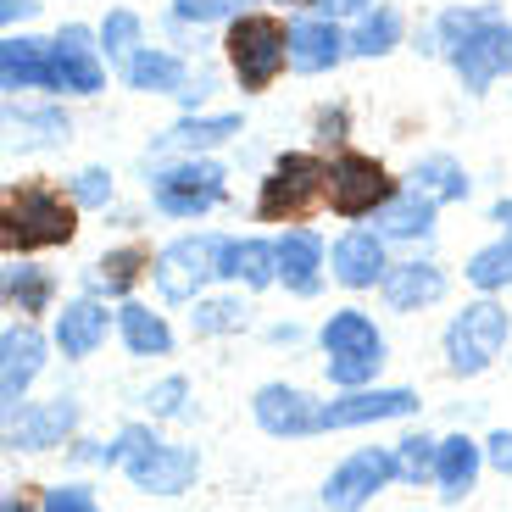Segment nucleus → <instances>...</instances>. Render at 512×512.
I'll list each match as a JSON object with an SVG mask.
<instances>
[{
	"instance_id": "obj_18",
	"label": "nucleus",
	"mask_w": 512,
	"mask_h": 512,
	"mask_svg": "<svg viewBox=\"0 0 512 512\" xmlns=\"http://www.w3.org/2000/svg\"><path fill=\"white\" fill-rule=\"evenodd\" d=\"M384 245L373 229H351L334 240V279L351 284V290H368V284H384Z\"/></svg>"
},
{
	"instance_id": "obj_42",
	"label": "nucleus",
	"mask_w": 512,
	"mask_h": 512,
	"mask_svg": "<svg viewBox=\"0 0 512 512\" xmlns=\"http://www.w3.org/2000/svg\"><path fill=\"white\" fill-rule=\"evenodd\" d=\"M34 6H39V0H6V6H0V17H6V23H17V17H34Z\"/></svg>"
},
{
	"instance_id": "obj_15",
	"label": "nucleus",
	"mask_w": 512,
	"mask_h": 512,
	"mask_svg": "<svg viewBox=\"0 0 512 512\" xmlns=\"http://www.w3.org/2000/svg\"><path fill=\"white\" fill-rule=\"evenodd\" d=\"M73 429H78L73 401H39V407L34 401H17L12 407V446H23V451H51Z\"/></svg>"
},
{
	"instance_id": "obj_41",
	"label": "nucleus",
	"mask_w": 512,
	"mask_h": 512,
	"mask_svg": "<svg viewBox=\"0 0 512 512\" xmlns=\"http://www.w3.org/2000/svg\"><path fill=\"white\" fill-rule=\"evenodd\" d=\"M485 446H490V462H496L501 474H512V429H496Z\"/></svg>"
},
{
	"instance_id": "obj_8",
	"label": "nucleus",
	"mask_w": 512,
	"mask_h": 512,
	"mask_svg": "<svg viewBox=\"0 0 512 512\" xmlns=\"http://www.w3.org/2000/svg\"><path fill=\"white\" fill-rule=\"evenodd\" d=\"M507 312L496 307V301H474V307H462L457 318H451L446 329V357H451V373H462V379H474V373H485L490 362L501 357V346H507Z\"/></svg>"
},
{
	"instance_id": "obj_37",
	"label": "nucleus",
	"mask_w": 512,
	"mask_h": 512,
	"mask_svg": "<svg viewBox=\"0 0 512 512\" xmlns=\"http://www.w3.org/2000/svg\"><path fill=\"white\" fill-rule=\"evenodd\" d=\"M245 323V307L240 301H206L195 312V334H223V329H240Z\"/></svg>"
},
{
	"instance_id": "obj_44",
	"label": "nucleus",
	"mask_w": 512,
	"mask_h": 512,
	"mask_svg": "<svg viewBox=\"0 0 512 512\" xmlns=\"http://www.w3.org/2000/svg\"><path fill=\"white\" fill-rule=\"evenodd\" d=\"M6 512H34V507H28V496H6Z\"/></svg>"
},
{
	"instance_id": "obj_4",
	"label": "nucleus",
	"mask_w": 512,
	"mask_h": 512,
	"mask_svg": "<svg viewBox=\"0 0 512 512\" xmlns=\"http://www.w3.org/2000/svg\"><path fill=\"white\" fill-rule=\"evenodd\" d=\"M318 206H329V162L312 151H284L273 173L256 190V218L262 223H307Z\"/></svg>"
},
{
	"instance_id": "obj_3",
	"label": "nucleus",
	"mask_w": 512,
	"mask_h": 512,
	"mask_svg": "<svg viewBox=\"0 0 512 512\" xmlns=\"http://www.w3.org/2000/svg\"><path fill=\"white\" fill-rule=\"evenodd\" d=\"M101 462H117V468H123L140 490H151V496H184V490L195 485V474H201L195 451L167 446V440H156L140 423H128L123 435H117V446L101 451Z\"/></svg>"
},
{
	"instance_id": "obj_10",
	"label": "nucleus",
	"mask_w": 512,
	"mask_h": 512,
	"mask_svg": "<svg viewBox=\"0 0 512 512\" xmlns=\"http://www.w3.org/2000/svg\"><path fill=\"white\" fill-rule=\"evenodd\" d=\"M390 479H396V457H390V451H379V446L357 451V457H346L329 474V485H323V507L329 512H362L384 485H390Z\"/></svg>"
},
{
	"instance_id": "obj_22",
	"label": "nucleus",
	"mask_w": 512,
	"mask_h": 512,
	"mask_svg": "<svg viewBox=\"0 0 512 512\" xmlns=\"http://www.w3.org/2000/svg\"><path fill=\"white\" fill-rule=\"evenodd\" d=\"M106 340V307L101 301H73V307H62V318H56V346H62V357H95V346Z\"/></svg>"
},
{
	"instance_id": "obj_19",
	"label": "nucleus",
	"mask_w": 512,
	"mask_h": 512,
	"mask_svg": "<svg viewBox=\"0 0 512 512\" xmlns=\"http://www.w3.org/2000/svg\"><path fill=\"white\" fill-rule=\"evenodd\" d=\"M340 56H346V34L334 23H323V17L290 23V67L295 73H323V67H334Z\"/></svg>"
},
{
	"instance_id": "obj_16",
	"label": "nucleus",
	"mask_w": 512,
	"mask_h": 512,
	"mask_svg": "<svg viewBox=\"0 0 512 512\" xmlns=\"http://www.w3.org/2000/svg\"><path fill=\"white\" fill-rule=\"evenodd\" d=\"M39 368H45V340L28 323H12V329L0 334V401L17 407Z\"/></svg>"
},
{
	"instance_id": "obj_6",
	"label": "nucleus",
	"mask_w": 512,
	"mask_h": 512,
	"mask_svg": "<svg viewBox=\"0 0 512 512\" xmlns=\"http://www.w3.org/2000/svg\"><path fill=\"white\" fill-rule=\"evenodd\" d=\"M323 351H329V379L340 390H362L384 362V340L373 329V318H362L351 307L323 323Z\"/></svg>"
},
{
	"instance_id": "obj_21",
	"label": "nucleus",
	"mask_w": 512,
	"mask_h": 512,
	"mask_svg": "<svg viewBox=\"0 0 512 512\" xmlns=\"http://www.w3.org/2000/svg\"><path fill=\"white\" fill-rule=\"evenodd\" d=\"M440 295H446V273L435 262H401V268L384 273V301L396 312H418L429 301H440Z\"/></svg>"
},
{
	"instance_id": "obj_30",
	"label": "nucleus",
	"mask_w": 512,
	"mask_h": 512,
	"mask_svg": "<svg viewBox=\"0 0 512 512\" xmlns=\"http://www.w3.org/2000/svg\"><path fill=\"white\" fill-rule=\"evenodd\" d=\"M412 184H418L429 201H462V195H468V173H462L451 156H423V162L412 167Z\"/></svg>"
},
{
	"instance_id": "obj_33",
	"label": "nucleus",
	"mask_w": 512,
	"mask_h": 512,
	"mask_svg": "<svg viewBox=\"0 0 512 512\" xmlns=\"http://www.w3.org/2000/svg\"><path fill=\"white\" fill-rule=\"evenodd\" d=\"M396 39H401V17L390 12V6H379V12H368L357 23L351 51H357V56H384V51H396Z\"/></svg>"
},
{
	"instance_id": "obj_38",
	"label": "nucleus",
	"mask_w": 512,
	"mask_h": 512,
	"mask_svg": "<svg viewBox=\"0 0 512 512\" xmlns=\"http://www.w3.org/2000/svg\"><path fill=\"white\" fill-rule=\"evenodd\" d=\"M73 201L78 206H106L112 201V173H101V167H84L73 179Z\"/></svg>"
},
{
	"instance_id": "obj_25",
	"label": "nucleus",
	"mask_w": 512,
	"mask_h": 512,
	"mask_svg": "<svg viewBox=\"0 0 512 512\" xmlns=\"http://www.w3.org/2000/svg\"><path fill=\"white\" fill-rule=\"evenodd\" d=\"M435 479H440V496L446 501H462L468 490H474V479H479V446L468 435H451V440H440V468H435Z\"/></svg>"
},
{
	"instance_id": "obj_5",
	"label": "nucleus",
	"mask_w": 512,
	"mask_h": 512,
	"mask_svg": "<svg viewBox=\"0 0 512 512\" xmlns=\"http://www.w3.org/2000/svg\"><path fill=\"white\" fill-rule=\"evenodd\" d=\"M223 51H229V67L240 78V90L256 95V90H268L273 78L284 73V62H290V28L273 12H240L229 23Z\"/></svg>"
},
{
	"instance_id": "obj_24",
	"label": "nucleus",
	"mask_w": 512,
	"mask_h": 512,
	"mask_svg": "<svg viewBox=\"0 0 512 512\" xmlns=\"http://www.w3.org/2000/svg\"><path fill=\"white\" fill-rule=\"evenodd\" d=\"M223 279H240V284H251V290L273 284L279 279V245H268V240H229V251H223Z\"/></svg>"
},
{
	"instance_id": "obj_40",
	"label": "nucleus",
	"mask_w": 512,
	"mask_h": 512,
	"mask_svg": "<svg viewBox=\"0 0 512 512\" xmlns=\"http://www.w3.org/2000/svg\"><path fill=\"white\" fill-rule=\"evenodd\" d=\"M184 390H190L184 379H162L151 396H145V407H151L156 418H173V412H184Z\"/></svg>"
},
{
	"instance_id": "obj_11",
	"label": "nucleus",
	"mask_w": 512,
	"mask_h": 512,
	"mask_svg": "<svg viewBox=\"0 0 512 512\" xmlns=\"http://www.w3.org/2000/svg\"><path fill=\"white\" fill-rule=\"evenodd\" d=\"M223 201V167L218 162H179L156 179V206L167 218H201Z\"/></svg>"
},
{
	"instance_id": "obj_12",
	"label": "nucleus",
	"mask_w": 512,
	"mask_h": 512,
	"mask_svg": "<svg viewBox=\"0 0 512 512\" xmlns=\"http://www.w3.org/2000/svg\"><path fill=\"white\" fill-rule=\"evenodd\" d=\"M251 407H256V423L284 440H301V435H318L323 429V401H312L295 384H262Z\"/></svg>"
},
{
	"instance_id": "obj_39",
	"label": "nucleus",
	"mask_w": 512,
	"mask_h": 512,
	"mask_svg": "<svg viewBox=\"0 0 512 512\" xmlns=\"http://www.w3.org/2000/svg\"><path fill=\"white\" fill-rule=\"evenodd\" d=\"M234 6H245V0H173V12H179L184 23H218Z\"/></svg>"
},
{
	"instance_id": "obj_31",
	"label": "nucleus",
	"mask_w": 512,
	"mask_h": 512,
	"mask_svg": "<svg viewBox=\"0 0 512 512\" xmlns=\"http://www.w3.org/2000/svg\"><path fill=\"white\" fill-rule=\"evenodd\" d=\"M429 218H435V201L412 184L401 190L396 201L384 206V234H396V240H412V234H429Z\"/></svg>"
},
{
	"instance_id": "obj_1",
	"label": "nucleus",
	"mask_w": 512,
	"mask_h": 512,
	"mask_svg": "<svg viewBox=\"0 0 512 512\" xmlns=\"http://www.w3.org/2000/svg\"><path fill=\"white\" fill-rule=\"evenodd\" d=\"M78 234V201L62 195L56 184H12L0 201V251L6 256H28V251H51L67 245Z\"/></svg>"
},
{
	"instance_id": "obj_26",
	"label": "nucleus",
	"mask_w": 512,
	"mask_h": 512,
	"mask_svg": "<svg viewBox=\"0 0 512 512\" xmlns=\"http://www.w3.org/2000/svg\"><path fill=\"white\" fill-rule=\"evenodd\" d=\"M145 273H156V256L145 251V245H117V251H106L101 262H95V284H101L106 295L134 290Z\"/></svg>"
},
{
	"instance_id": "obj_28",
	"label": "nucleus",
	"mask_w": 512,
	"mask_h": 512,
	"mask_svg": "<svg viewBox=\"0 0 512 512\" xmlns=\"http://www.w3.org/2000/svg\"><path fill=\"white\" fill-rule=\"evenodd\" d=\"M51 273L45 268H28V262H17L12 256V268H6V307L17 312H45L51 307Z\"/></svg>"
},
{
	"instance_id": "obj_7",
	"label": "nucleus",
	"mask_w": 512,
	"mask_h": 512,
	"mask_svg": "<svg viewBox=\"0 0 512 512\" xmlns=\"http://www.w3.org/2000/svg\"><path fill=\"white\" fill-rule=\"evenodd\" d=\"M396 195H401V184L390 179L384 162H373V156L340 151L329 162V212H340V218H373V212H384Z\"/></svg>"
},
{
	"instance_id": "obj_2",
	"label": "nucleus",
	"mask_w": 512,
	"mask_h": 512,
	"mask_svg": "<svg viewBox=\"0 0 512 512\" xmlns=\"http://www.w3.org/2000/svg\"><path fill=\"white\" fill-rule=\"evenodd\" d=\"M440 34L451 45V67L468 90H490L501 73H512V28L501 23L490 6L479 12H446L440 17Z\"/></svg>"
},
{
	"instance_id": "obj_35",
	"label": "nucleus",
	"mask_w": 512,
	"mask_h": 512,
	"mask_svg": "<svg viewBox=\"0 0 512 512\" xmlns=\"http://www.w3.org/2000/svg\"><path fill=\"white\" fill-rule=\"evenodd\" d=\"M101 45H106V56H134V45H140V17L134 12H112L106 17V28H101Z\"/></svg>"
},
{
	"instance_id": "obj_32",
	"label": "nucleus",
	"mask_w": 512,
	"mask_h": 512,
	"mask_svg": "<svg viewBox=\"0 0 512 512\" xmlns=\"http://www.w3.org/2000/svg\"><path fill=\"white\" fill-rule=\"evenodd\" d=\"M468 284H479V290H501V284H512V223H507V234H501L496 245L474 251V262H468Z\"/></svg>"
},
{
	"instance_id": "obj_36",
	"label": "nucleus",
	"mask_w": 512,
	"mask_h": 512,
	"mask_svg": "<svg viewBox=\"0 0 512 512\" xmlns=\"http://www.w3.org/2000/svg\"><path fill=\"white\" fill-rule=\"evenodd\" d=\"M39 512H101V501L90 485H56L39 496Z\"/></svg>"
},
{
	"instance_id": "obj_13",
	"label": "nucleus",
	"mask_w": 512,
	"mask_h": 512,
	"mask_svg": "<svg viewBox=\"0 0 512 512\" xmlns=\"http://www.w3.org/2000/svg\"><path fill=\"white\" fill-rule=\"evenodd\" d=\"M51 56H56V90H73V95H95L106 84V62H101V45L84 23H67L62 34L51 39Z\"/></svg>"
},
{
	"instance_id": "obj_45",
	"label": "nucleus",
	"mask_w": 512,
	"mask_h": 512,
	"mask_svg": "<svg viewBox=\"0 0 512 512\" xmlns=\"http://www.w3.org/2000/svg\"><path fill=\"white\" fill-rule=\"evenodd\" d=\"M290 6H312V0H290ZM318 6H323V0H318Z\"/></svg>"
},
{
	"instance_id": "obj_29",
	"label": "nucleus",
	"mask_w": 512,
	"mask_h": 512,
	"mask_svg": "<svg viewBox=\"0 0 512 512\" xmlns=\"http://www.w3.org/2000/svg\"><path fill=\"white\" fill-rule=\"evenodd\" d=\"M229 134H240V117H201V123L167 128L156 140V151H206V145H223Z\"/></svg>"
},
{
	"instance_id": "obj_9",
	"label": "nucleus",
	"mask_w": 512,
	"mask_h": 512,
	"mask_svg": "<svg viewBox=\"0 0 512 512\" xmlns=\"http://www.w3.org/2000/svg\"><path fill=\"white\" fill-rule=\"evenodd\" d=\"M223 251H229V240H218V234L173 240L156 256V290H162L167 301H190L212 273H223Z\"/></svg>"
},
{
	"instance_id": "obj_14",
	"label": "nucleus",
	"mask_w": 512,
	"mask_h": 512,
	"mask_svg": "<svg viewBox=\"0 0 512 512\" xmlns=\"http://www.w3.org/2000/svg\"><path fill=\"white\" fill-rule=\"evenodd\" d=\"M407 412H418L412 390H351L340 401H323V429H362V423L407 418Z\"/></svg>"
},
{
	"instance_id": "obj_43",
	"label": "nucleus",
	"mask_w": 512,
	"mask_h": 512,
	"mask_svg": "<svg viewBox=\"0 0 512 512\" xmlns=\"http://www.w3.org/2000/svg\"><path fill=\"white\" fill-rule=\"evenodd\" d=\"M323 6H329V12H368L373 0H323Z\"/></svg>"
},
{
	"instance_id": "obj_23",
	"label": "nucleus",
	"mask_w": 512,
	"mask_h": 512,
	"mask_svg": "<svg viewBox=\"0 0 512 512\" xmlns=\"http://www.w3.org/2000/svg\"><path fill=\"white\" fill-rule=\"evenodd\" d=\"M123 78L140 95H184V62L173 51H134L123 62Z\"/></svg>"
},
{
	"instance_id": "obj_34",
	"label": "nucleus",
	"mask_w": 512,
	"mask_h": 512,
	"mask_svg": "<svg viewBox=\"0 0 512 512\" xmlns=\"http://www.w3.org/2000/svg\"><path fill=\"white\" fill-rule=\"evenodd\" d=\"M435 468H440V440H429V435H407V440H401V451H396V474L401 479L423 485V479H435Z\"/></svg>"
},
{
	"instance_id": "obj_17",
	"label": "nucleus",
	"mask_w": 512,
	"mask_h": 512,
	"mask_svg": "<svg viewBox=\"0 0 512 512\" xmlns=\"http://www.w3.org/2000/svg\"><path fill=\"white\" fill-rule=\"evenodd\" d=\"M0 78L6 90H56V56L45 39H6L0 45Z\"/></svg>"
},
{
	"instance_id": "obj_27",
	"label": "nucleus",
	"mask_w": 512,
	"mask_h": 512,
	"mask_svg": "<svg viewBox=\"0 0 512 512\" xmlns=\"http://www.w3.org/2000/svg\"><path fill=\"white\" fill-rule=\"evenodd\" d=\"M117 323H123V340H128L134 357H167V351H173V334H167V323L156 318L151 307H123Z\"/></svg>"
},
{
	"instance_id": "obj_20",
	"label": "nucleus",
	"mask_w": 512,
	"mask_h": 512,
	"mask_svg": "<svg viewBox=\"0 0 512 512\" xmlns=\"http://www.w3.org/2000/svg\"><path fill=\"white\" fill-rule=\"evenodd\" d=\"M273 245H279V279H284V290H295V295L318 290V268H323L318 234H312V229H284Z\"/></svg>"
}]
</instances>
